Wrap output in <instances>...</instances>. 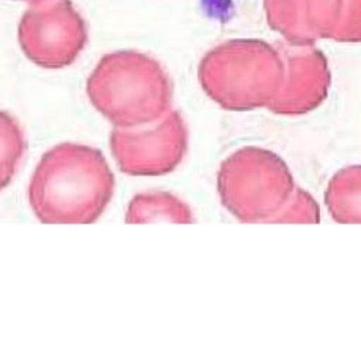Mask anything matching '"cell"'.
<instances>
[{
  "label": "cell",
  "instance_id": "obj_6",
  "mask_svg": "<svg viewBox=\"0 0 361 361\" xmlns=\"http://www.w3.org/2000/svg\"><path fill=\"white\" fill-rule=\"evenodd\" d=\"M110 149L121 172L133 176H161L182 162L188 149V128L179 111H169L155 127L114 128Z\"/></svg>",
  "mask_w": 361,
  "mask_h": 361
},
{
  "label": "cell",
  "instance_id": "obj_1",
  "mask_svg": "<svg viewBox=\"0 0 361 361\" xmlns=\"http://www.w3.org/2000/svg\"><path fill=\"white\" fill-rule=\"evenodd\" d=\"M223 206L241 223H319L320 207L275 152L243 147L217 172Z\"/></svg>",
  "mask_w": 361,
  "mask_h": 361
},
{
  "label": "cell",
  "instance_id": "obj_9",
  "mask_svg": "<svg viewBox=\"0 0 361 361\" xmlns=\"http://www.w3.org/2000/svg\"><path fill=\"white\" fill-rule=\"evenodd\" d=\"M24 151L25 138L18 121L0 110V190L11 182Z\"/></svg>",
  "mask_w": 361,
  "mask_h": 361
},
{
  "label": "cell",
  "instance_id": "obj_3",
  "mask_svg": "<svg viewBox=\"0 0 361 361\" xmlns=\"http://www.w3.org/2000/svg\"><path fill=\"white\" fill-rule=\"evenodd\" d=\"M92 106L113 126L134 128L168 111L173 86L164 66L138 51H116L100 58L87 78Z\"/></svg>",
  "mask_w": 361,
  "mask_h": 361
},
{
  "label": "cell",
  "instance_id": "obj_10",
  "mask_svg": "<svg viewBox=\"0 0 361 361\" xmlns=\"http://www.w3.org/2000/svg\"><path fill=\"white\" fill-rule=\"evenodd\" d=\"M20 1H30V3H37V1H42V0H20Z\"/></svg>",
  "mask_w": 361,
  "mask_h": 361
},
{
  "label": "cell",
  "instance_id": "obj_4",
  "mask_svg": "<svg viewBox=\"0 0 361 361\" xmlns=\"http://www.w3.org/2000/svg\"><path fill=\"white\" fill-rule=\"evenodd\" d=\"M264 52L247 42H227L207 52L199 65L204 93L227 110L269 106L274 96L265 80Z\"/></svg>",
  "mask_w": 361,
  "mask_h": 361
},
{
  "label": "cell",
  "instance_id": "obj_7",
  "mask_svg": "<svg viewBox=\"0 0 361 361\" xmlns=\"http://www.w3.org/2000/svg\"><path fill=\"white\" fill-rule=\"evenodd\" d=\"M327 210L337 223H361V165L340 169L324 193Z\"/></svg>",
  "mask_w": 361,
  "mask_h": 361
},
{
  "label": "cell",
  "instance_id": "obj_8",
  "mask_svg": "<svg viewBox=\"0 0 361 361\" xmlns=\"http://www.w3.org/2000/svg\"><path fill=\"white\" fill-rule=\"evenodd\" d=\"M127 223H193L189 206L168 192H147L135 195L126 212Z\"/></svg>",
  "mask_w": 361,
  "mask_h": 361
},
{
  "label": "cell",
  "instance_id": "obj_2",
  "mask_svg": "<svg viewBox=\"0 0 361 361\" xmlns=\"http://www.w3.org/2000/svg\"><path fill=\"white\" fill-rule=\"evenodd\" d=\"M114 175L92 147L63 142L47 151L28 186V202L42 223H93L107 207Z\"/></svg>",
  "mask_w": 361,
  "mask_h": 361
},
{
  "label": "cell",
  "instance_id": "obj_5",
  "mask_svg": "<svg viewBox=\"0 0 361 361\" xmlns=\"http://www.w3.org/2000/svg\"><path fill=\"white\" fill-rule=\"evenodd\" d=\"M24 55L44 69L72 65L87 42V25L71 0H42L24 11L18 23Z\"/></svg>",
  "mask_w": 361,
  "mask_h": 361
}]
</instances>
